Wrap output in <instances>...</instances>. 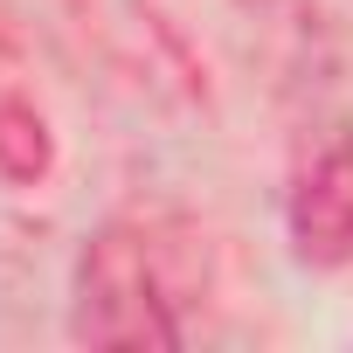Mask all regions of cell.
<instances>
[{"instance_id": "obj_1", "label": "cell", "mask_w": 353, "mask_h": 353, "mask_svg": "<svg viewBox=\"0 0 353 353\" xmlns=\"http://www.w3.org/2000/svg\"><path fill=\"white\" fill-rule=\"evenodd\" d=\"M70 332L83 346H125V353H166V346H181L173 298L159 284V256H152V243L139 229L111 222V229H97L83 243Z\"/></svg>"}, {"instance_id": "obj_2", "label": "cell", "mask_w": 353, "mask_h": 353, "mask_svg": "<svg viewBox=\"0 0 353 353\" xmlns=\"http://www.w3.org/2000/svg\"><path fill=\"white\" fill-rule=\"evenodd\" d=\"M291 256L312 270H332L353 256V139H325V152L291 188Z\"/></svg>"}, {"instance_id": "obj_3", "label": "cell", "mask_w": 353, "mask_h": 353, "mask_svg": "<svg viewBox=\"0 0 353 353\" xmlns=\"http://www.w3.org/2000/svg\"><path fill=\"white\" fill-rule=\"evenodd\" d=\"M49 159H56V139H49V125H42V111L35 104H0V173L8 181H42L49 173Z\"/></svg>"}]
</instances>
